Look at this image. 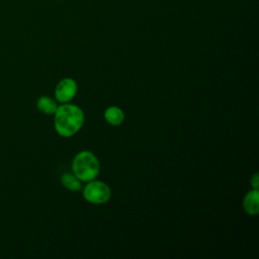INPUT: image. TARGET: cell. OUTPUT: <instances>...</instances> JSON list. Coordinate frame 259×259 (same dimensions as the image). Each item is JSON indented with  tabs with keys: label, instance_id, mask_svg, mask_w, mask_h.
<instances>
[{
	"label": "cell",
	"instance_id": "9c48e42d",
	"mask_svg": "<svg viewBox=\"0 0 259 259\" xmlns=\"http://www.w3.org/2000/svg\"><path fill=\"white\" fill-rule=\"evenodd\" d=\"M251 184H252V186H253L254 188H257V189H258V184H259V182H258V174H257V173H255V174L252 176V178H251Z\"/></svg>",
	"mask_w": 259,
	"mask_h": 259
},
{
	"label": "cell",
	"instance_id": "5b68a950",
	"mask_svg": "<svg viewBox=\"0 0 259 259\" xmlns=\"http://www.w3.org/2000/svg\"><path fill=\"white\" fill-rule=\"evenodd\" d=\"M259 191L257 188H253L248 191L243 200V206L245 211L250 215H255L259 211Z\"/></svg>",
	"mask_w": 259,
	"mask_h": 259
},
{
	"label": "cell",
	"instance_id": "8992f818",
	"mask_svg": "<svg viewBox=\"0 0 259 259\" xmlns=\"http://www.w3.org/2000/svg\"><path fill=\"white\" fill-rule=\"evenodd\" d=\"M104 118L111 125H119L124 119V113L117 106H109L104 111Z\"/></svg>",
	"mask_w": 259,
	"mask_h": 259
},
{
	"label": "cell",
	"instance_id": "277c9868",
	"mask_svg": "<svg viewBox=\"0 0 259 259\" xmlns=\"http://www.w3.org/2000/svg\"><path fill=\"white\" fill-rule=\"evenodd\" d=\"M77 83L71 78H65L61 80L55 89V96L58 101L62 103L72 100L77 93Z\"/></svg>",
	"mask_w": 259,
	"mask_h": 259
},
{
	"label": "cell",
	"instance_id": "52a82bcc",
	"mask_svg": "<svg viewBox=\"0 0 259 259\" xmlns=\"http://www.w3.org/2000/svg\"><path fill=\"white\" fill-rule=\"evenodd\" d=\"M37 108L45 114H54L57 110V103L54 99L49 96H41L37 99L36 102Z\"/></svg>",
	"mask_w": 259,
	"mask_h": 259
},
{
	"label": "cell",
	"instance_id": "6da1fadb",
	"mask_svg": "<svg viewBox=\"0 0 259 259\" xmlns=\"http://www.w3.org/2000/svg\"><path fill=\"white\" fill-rule=\"evenodd\" d=\"M54 114L55 128L60 136L65 138L75 135L84 122V112L75 104L66 102L58 106Z\"/></svg>",
	"mask_w": 259,
	"mask_h": 259
},
{
	"label": "cell",
	"instance_id": "3957f363",
	"mask_svg": "<svg viewBox=\"0 0 259 259\" xmlns=\"http://www.w3.org/2000/svg\"><path fill=\"white\" fill-rule=\"evenodd\" d=\"M83 196L90 203L102 204L110 199L111 190L106 183L93 179L84 187Z\"/></svg>",
	"mask_w": 259,
	"mask_h": 259
},
{
	"label": "cell",
	"instance_id": "7a4b0ae2",
	"mask_svg": "<svg viewBox=\"0 0 259 259\" xmlns=\"http://www.w3.org/2000/svg\"><path fill=\"white\" fill-rule=\"evenodd\" d=\"M72 169L77 178L88 182L98 175L100 166L97 157L92 152L81 151L74 157Z\"/></svg>",
	"mask_w": 259,
	"mask_h": 259
},
{
	"label": "cell",
	"instance_id": "ba28073f",
	"mask_svg": "<svg viewBox=\"0 0 259 259\" xmlns=\"http://www.w3.org/2000/svg\"><path fill=\"white\" fill-rule=\"evenodd\" d=\"M61 182L65 188L71 191H79L81 190V187H82L81 180L77 178L75 175L70 173L63 174L61 177Z\"/></svg>",
	"mask_w": 259,
	"mask_h": 259
}]
</instances>
